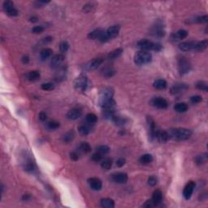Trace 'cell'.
Masks as SVG:
<instances>
[{
	"label": "cell",
	"instance_id": "obj_34",
	"mask_svg": "<svg viewBox=\"0 0 208 208\" xmlns=\"http://www.w3.org/2000/svg\"><path fill=\"white\" fill-rule=\"evenodd\" d=\"M52 50L50 48H44L40 52V56H41L42 59L45 60V59H47L48 58H50L52 54Z\"/></svg>",
	"mask_w": 208,
	"mask_h": 208
},
{
	"label": "cell",
	"instance_id": "obj_41",
	"mask_svg": "<svg viewBox=\"0 0 208 208\" xmlns=\"http://www.w3.org/2000/svg\"><path fill=\"white\" fill-rule=\"evenodd\" d=\"M196 87H197L198 90H200L206 91V92H207V91H208L207 83H206V82H203V81H200V82H198L197 83H196Z\"/></svg>",
	"mask_w": 208,
	"mask_h": 208
},
{
	"label": "cell",
	"instance_id": "obj_10",
	"mask_svg": "<svg viewBox=\"0 0 208 208\" xmlns=\"http://www.w3.org/2000/svg\"><path fill=\"white\" fill-rule=\"evenodd\" d=\"M188 90V86L185 83H177L172 86L170 90V93L173 95L181 94L186 92Z\"/></svg>",
	"mask_w": 208,
	"mask_h": 208
},
{
	"label": "cell",
	"instance_id": "obj_16",
	"mask_svg": "<svg viewBox=\"0 0 208 208\" xmlns=\"http://www.w3.org/2000/svg\"><path fill=\"white\" fill-rule=\"evenodd\" d=\"M82 115V111L79 108H73L70 111H68L67 113V118L68 120H76L79 119Z\"/></svg>",
	"mask_w": 208,
	"mask_h": 208
},
{
	"label": "cell",
	"instance_id": "obj_50",
	"mask_svg": "<svg viewBox=\"0 0 208 208\" xmlns=\"http://www.w3.org/2000/svg\"><path fill=\"white\" fill-rule=\"evenodd\" d=\"M94 7V6L92 3H87V4H86L84 6L83 11H85V12H90V11L93 10Z\"/></svg>",
	"mask_w": 208,
	"mask_h": 208
},
{
	"label": "cell",
	"instance_id": "obj_26",
	"mask_svg": "<svg viewBox=\"0 0 208 208\" xmlns=\"http://www.w3.org/2000/svg\"><path fill=\"white\" fill-rule=\"evenodd\" d=\"M26 78L30 82H35L40 78V73L38 71H30L26 74Z\"/></svg>",
	"mask_w": 208,
	"mask_h": 208
},
{
	"label": "cell",
	"instance_id": "obj_40",
	"mask_svg": "<svg viewBox=\"0 0 208 208\" xmlns=\"http://www.w3.org/2000/svg\"><path fill=\"white\" fill-rule=\"evenodd\" d=\"M46 126L50 130H54V129H57L58 128H59L60 125H59V122H57L55 120H50L46 124Z\"/></svg>",
	"mask_w": 208,
	"mask_h": 208
},
{
	"label": "cell",
	"instance_id": "obj_52",
	"mask_svg": "<svg viewBox=\"0 0 208 208\" xmlns=\"http://www.w3.org/2000/svg\"><path fill=\"white\" fill-rule=\"evenodd\" d=\"M52 40H53V38H52V37L48 36V37H46V38H44L42 39V42L43 45H45V44H48V43L51 42Z\"/></svg>",
	"mask_w": 208,
	"mask_h": 208
},
{
	"label": "cell",
	"instance_id": "obj_4",
	"mask_svg": "<svg viewBox=\"0 0 208 208\" xmlns=\"http://www.w3.org/2000/svg\"><path fill=\"white\" fill-rule=\"evenodd\" d=\"M152 60V54L149 51L140 50L136 53L134 56V62L138 65H145L150 63Z\"/></svg>",
	"mask_w": 208,
	"mask_h": 208
},
{
	"label": "cell",
	"instance_id": "obj_9",
	"mask_svg": "<svg viewBox=\"0 0 208 208\" xmlns=\"http://www.w3.org/2000/svg\"><path fill=\"white\" fill-rule=\"evenodd\" d=\"M195 186H196V185H195V182L192 181H189V182L186 185V186H185L183 190V196L186 200H189V199L191 198L193 193L194 191Z\"/></svg>",
	"mask_w": 208,
	"mask_h": 208
},
{
	"label": "cell",
	"instance_id": "obj_20",
	"mask_svg": "<svg viewBox=\"0 0 208 208\" xmlns=\"http://www.w3.org/2000/svg\"><path fill=\"white\" fill-rule=\"evenodd\" d=\"M188 36V32L185 30H180L175 33L171 36V38L174 41H177V40H181V39L186 38Z\"/></svg>",
	"mask_w": 208,
	"mask_h": 208
},
{
	"label": "cell",
	"instance_id": "obj_14",
	"mask_svg": "<svg viewBox=\"0 0 208 208\" xmlns=\"http://www.w3.org/2000/svg\"><path fill=\"white\" fill-rule=\"evenodd\" d=\"M88 184L92 190H96V191L100 190L102 187V181L97 177H91V178L88 179Z\"/></svg>",
	"mask_w": 208,
	"mask_h": 208
},
{
	"label": "cell",
	"instance_id": "obj_36",
	"mask_svg": "<svg viewBox=\"0 0 208 208\" xmlns=\"http://www.w3.org/2000/svg\"><path fill=\"white\" fill-rule=\"evenodd\" d=\"M111 166H112V160L110 158H104L103 160H102L101 163V167L102 169L104 170H109L111 169Z\"/></svg>",
	"mask_w": 208,
	"mask_h": 208
},
{
	"label": "cell",
	"instance_id": "obj_18",
	"mask_svg": "<svg viewBox=\"0 0 208 208\" xmlns=\"http://www.w3.org/2000/svg\"><path fill=\"white\" fill-rule=\"evenodd\" d=\"M163 199V193L161 192L159 190H154L153 194H152L151 201L154 204V206H158V204L160 203Z\"/></svg>",
	"mask_w": 208,
	"mask_h": 208
},
{
	"label": "cell",
	"instance_id": "obj_31",
	"mask_svg": "<svg viewBox=\"0 0 208 208\" xmlns=\"http://www.w3.org/2000/svg\"><path fill=\"white\" fill-rule=\"evenodd\" d=\"M152 161H153V156L150 154H143L139 158V162L142 164H148V163H151Z\"/></svg>",
	"mask_w": 208,
	"mask_h": 208
},
{
	"label": "cell",
	"instance_id": "obj_11",
	"mask_svg": "<svg viewBox=\"0 0 208 208\" xmlns=\"http://www.w3.org/2000/svg\"><path fill=\"white\" fill-rule=\"evenodd\" d=\"M114 95V90L113 89L111 88H104L101 92H100L99 94V102H103V101H106V100L111 99V98H113Z\"/></svg>",
	"mask_w": 208,
	"mask_h": 208
},
{
	"label": "cell",
	"instance_id": "obj_38",
	"mask_svg": "<svg viewBox=\"0 0 208 208\" xmlns=\"http://www.w3.org/2000/svg\"><path fill=\"white\" fill-rule=\"evenodd\" d=\"M114 123H115V125H118V126H122V125H125L127 122V120L125 118L122 117V116H120V115H115L114 119L112 120Z\"/></svg>",
	"mask_w": 208,
	"mask_h": 208
},
{
	"label": "cell",
	"instance_id": "obj_55",
	"mask_svg": "<svg viewBox=\"0 0 208 208\" xmlns=\"http://www.w3.org/2000/svg\"><path fill=\"white\" fill-rule=\"evenodd\" d=\"M143 206H144V207H148V208L152 207V206H154V204H153V202H152L151 199H150V200H148V201L146 202V203L144 204V205H143Z\"/></svg>",
	"mask_w": 208,
	"mask_h": 208
},
{
	"label": "cell",
	"instance_id": "obj_30",
	"mask_svg": "<svg viewBox=\"0 0 208 208\" xmlns=\"http://www.w3.org/2000/svg\"><path fill=\"white\" fill-rule=\"evenodd\" d=\"M115 74V70L114 68L107 67V68H104L102 70V75L104 77L109 78V77H113Z\"/></svg>",
	"mask_w": 208,
	"mask_h": 208
},
{
	"label": "cell",
	"instance_id": "obj_57",
	"mask_svg": "<svg viewBox=\"0 0 208 208\" xmlns=\"http://www.w3.org/2000/svg\"><path fill=\"white\" fill-rule=\"evenodd\" d=\"M38 17H37V16H31V17L30 18V22H33V23L37 22V21H38Z\"/></svg>",
	"mask_w": 208,
	"mask_h": 208
},
{
	"label": "cell",
	"instance_id": "obj_7",
	"mask_svg": "<svg viewBox=\"0 0 208 208\" xmlns=\"http://www.w3.org/2000/svg\"><path fill=\"white\" fill-rule=\"evenodd\" d=\"M2 7L3 10L7 13V15L10 16H18V11L14 7V3L11 1H5L2 4Z\"/></svg>",
	"mask_w": 208,
	"mask_h": 208
},
{
	"label": "cell",
	"instance_id": "obj_22",
	"mask_svg": "<svg viewBox=\"0 0 208 208\" xmlns=\"http://www.w3.org/2000/svg\"><path fill=\"white\" fill-rule=\"evenodd\" d=\"M157 140L160 143H165L167 142V141L170 139L169 134H168V132L167 131H158V134H157Z\"/></svg>",
	"mask_w": 208,
	"mask_h": 208
},
{
	"label": "cell",
	"instance_id": "obj_33",
	"mask_svg": "<svg viewBox=\"0 0 208 208\" xmlns=\"http://www.w3.org/2000/svg\"><path fill=\"white\" fill-rule=\"evenodd\" d=\"M78 131L82 135H88L90 134L91 128L89 125H82L78 127Z\"/></svg>",
	"mask_w": 208,
	"mask_h": 208
},
{
	"label": "cell",
	"instance_id": "obj_32",
	"mask_svg": "<svg viewBox=\"0 0 208 208\" xmlns=\"http://www.w3.org/2000/svg\"><path fill=\"white\" fill-rule=\"evenodd\" d=\"M207 162V154L206 153H204L202 154H200V155H198L196 158H195V163L198 165H202V164H204Z\"/></svg>",
	"mask_w": 208,
	"mask_h": 208
},
{
	"label": "cell",
	"instance_id": "obj_25",
	"mask_svg": "<svg viewBox=\"0 0 208 208\" xmlns=\"http://www.w3.org/2000/svg\"><path fill=\"white\" fill-rule=\"evenodd\" d=\"M103 32L104 31L102 29H97V30H93V31L90 32V33L88 34V38L92 39V40H94V39H99L101 35L103 34Z\"/></svg>",
	"mask_w": 208,
	"mask_h": 208
},
{
	"label": "cell",
	"instance_id": "obj_29",
	"mask_svg": "<svg viewBox=\"0 0 208 208\" xmlns=\"http://www.w3.org/2000/svg\"><path fill=\"white\" fill-rule=\"evenodd\" d=\"M122 53H123L122 48H117V49H115V50L110 52L108 54V55H107V58H108L109 59H116V58H118L119 56H120Z\"/></svg>",
	"mask_w": 208,
	"mask_h": 208
},
{
	"label": "cell",
	"instance_id": "obj_23",
	"mask_svg": "<svg viewBox=\"0 0 208 208\" xmlns=\"http://www.w3.org/2000/svg\"><path fill=\"white\" fill-rule=\"evenodd\" d=\"M101 206L104 208H114L115 207V202L112 199L106 198L101 199L100 201Z\"/></svg>",
	"mask_w": 208,
	"mask_h": 208
},
{
	"label": "cell",
	"instance_id": "obj_27",
	"mask_svg": "<svg viewBox=\"0 0 208 208\" xmlns=\"http://www.w3.org/2000/svg\"><path fill=\"white\" fill-rule=\"evenodd\" d=\"M188 108H189V106L186 102H179V103L176 104L174 106V110L178 113L186 112V111H188Z\"/></svg>",
	"mask_w": 208,
	"mask_h": 208
},
{
	"label": "cell",
	"instance_id": "obj_53",
	"mask_svg": "<svg viewBox=\"0 0 208 208\" xmlns=\"http://www.w3.org/2000/svg\"><path fill=\"white\" fill-rule=\"evenodd\" d=\"M70 158L74 161H77L79 159V154H77V152H72L70 153Z\"/></svg>",
	"mask_w": 208,
	"mask_h": 208
},
{
	"label": "cell",
	"instance_id": "obj_13",
	"mask_svg": "<svg viewBox=\"0 0 208 208\" xmlns=\"http://www.w3.org/2000/svg\"><path fill=\"white\" fill-rule=\"evenodd\" d=\"M111 180L118 184H125L128 181V175L125 172H117L112 175Z\"/></svg>",
	"mask_w": 208,
	"mask_h": 208
},
{
	"label": "cell",
	"instance_id": "obj_6",
	"mask_svg": "<svg viewBox=\"0 0 208 208\" xmlns=\"http://www.w3.org/2000/svg\"><path fill=\"white\" fill-rule=\"evenodd\" d=\"M192 68L191 63L186 58L182 57L181 59H179L178 60V71L179 73L181 75L187 74L188 73H190V70Z\"/></svg>",
	"mask_w": 208,
	"mask_h": 208
},
{
	"label": "cell",
	"instance_id": "obj_15",
	"mask_svg": "<svg viewBox=\"0 0 208 208\" xmlns=\"http://www.w3.org/2000/svg\"><path fill=\"white\" fill-rule=\"evenodd\" d=\"M195 44H196V42L194 41L185 42L180 43L178 45V47L182 51H190V50H194Z\"/></svg>",
	"mask_w": 208,
	"mask_h": 208
},
{
	"label": "cell",
	"instance_id": "obj_48",
	"mask_svg": "<svg viewBox=\"0 0 208 208\" xmlns=\"http://www.w3.org/2000/svg\"><path fill=\"white\" fill-rule=\"evenodd\" d=\"M202 98L200 95H194V96H192L190 98V101L194 104L198 103V102H202Z\"/></svg>",
	"mask_w": 208,
	"mask_h": 208
},
{
	"label": "cell",
	"instance_id": "obj_35",
	"mask_svg": "<svg viewBox=\"0 0 208 208\" xmlns=\"http://www.w3.org/2000/svg\"><path fill=\"white\" fill-rule=\"evenodd\" d=\"M74 137H75L74 132L69 131V132H68V133H66V134L63 136L62 140H63V142L69 143V142H71L73 139H74Z\"/></svg>",
	"mask_w": 208,
	"mask_h": 208
},
{
	"label": "cell",
	"instance_id": "obj_54",
	"mask_svg": "<svg viewBox=\"0 0 208 208\" xmlns=\"http://www.w3.org/2000/svg\"><path fill=\"white\" fill-rule=\"evenodd\" d=\"M46 119H47V115L45 112H41V113L39 114V120H41V121H45Z\"/></svg>",
	"mask_w": 208,
	"mask_h": 208
},
{
	"label": "cell",
	"instance_id": "obj_45",
	"mask_svg": "<svg viewBox=\"0 0 208 208\" xmlns=\"http://www.w3.org/2000/svg\"><path fill=\"white\" fill-rule=\"evenodd\" d=\"M194 22L196 23H207L208 22V16L206 15L202 16H198L194 20Z\"/></svg>",
	"mask_w": 208,
	"mask_h": 208
},
{
	"label": "cell",
	"instance_id": "obj_21",
	"mask_svg": "<svg viewBox=\"0 0 208 208\" xmlns=\"http://www.w3.org/2000/svg\"><path fill=\"white\" fill-rule=\"evenodd\" d=\"M208 46V40L207 39H205V40H202V41L200 42H196V44H195L194 47V51L201 52L205 50L207 48Z\"/></svg>",
	"mask_w": 208,
	"mask_h": 208
},
{
	"label": "cell",
	"instance_id": "obj_43",
	"mask_svg": "<svg viewBox=\"0 0 208 208\" xmlns=\"http://www.w3.org/2000/svg\"><path fill=\"white\" fill-rule=\"evenodd\" d=\"M68 49H69V44H68V42L63 41L60 43V45H59V50L62 52V54L66 53L68 50Z\"/></svg>",
	"mask_w": 208,
	"mask_h": 208
},
{
	"label": "cell",
	"instance_id": "obj_12",
	"mask_svg": "<svg viewBox=\"0 0 208 208\" xmlns=\"http://www.w3.org/2000/svg\"><path fill=\"white\" fill-rule=\"evenodd\" d=\"M151 34L157 38H163L165 35V30L163 29V25L159 22L156 23V25L152 28Z\"/></svg>",
	"mask_w": 208,
	"mask_h": 208
},
{
	"label": "cell",
	"instance_id": "obj_2",
	"mask_svg": "<svg viewBox=\"0 0 208 208\" xmlns=\"http://www.w3.org/2000/svg\"><path fill=\"white\" fill-rule=\"evenodd\" d=\"M141 50H145V51H149V50H154V51L158 52L163 49V46L160 43L153 42L147 40V39H142L138 42L137 45Z\"/></svg>",
	"mask_w": 208,
	"mask_h": 208
},
{
	"label": "cell",
	"instance_id": "obj_19",
	"mask_svg": "<svg viewBox=\"0 0 208 208\" xmlns=\"http://www.w3.org/2000/svg\"><path fill=\"white\" fill-rule=\"evenodd\" d=\"M64 60V55L63 54H55L53 58L51 59V66L53 68H58L60 64Z\"/></svg>",
	"mask_w": 208,
	"mask_h": 208
},
{
	"label": "cell",
	"instance_id": "obj_28",
	"mask_svg": "<svg viewBox=\"0 0 208 208\" xmlns=\"http://www.w3.org/2000/svg\"><path fill=\"white\" fill-rule=\"evenodd\" d=\"M153 86L157 90H164L167 86V83L165 80L158 79L154 82Z\"/></svg>",
	"mask_w": 208,
	"mask_h": 208
},
{
	"label": "cell",
	"instance_id": "obj_49",
	"mask_svg": "<svg viewBox=\"0 0 208 208\" xmlns=\"http://www.w3.org/2000/svg\"><path fill=\"white\" fill-rule=\"evenodd\" d=\"M102 154H100V153H98V152H96V153L93 154V155H92V159H93V161L96 162V163L102 161Z\"/></svg>",
	"mask_w": 208,
	"mask_h": 208
},
{
	"label": "cell",
	"instance_id": "obj_44",
	"mask_svg": "<svg viewBox=\"0 0 208 208\" xmlns=\"http://www.w3.org/2000/svg\"><path fill=\"white\" fill-rule=\"evenodd\" d=\"M42 90L46 91H49V90H54V86L50 82H48V83H44L41 86Z\"/></svg>",
	"mask_w": 208,
	"mask_h": 208
},
{
	"label": "cell",
	"instance_id": "obj_56",
	"mask_svg": "<svg viewBox=\"0 0 208 208\" xmlns=\"http://www.w3.org/2000/svg\"><path fill=\"white\" fill-rule=\"evenodd\" d=\"M21 61H22L23 63L26 64V63H28L29 62H30V57L28 56V55H25V56H23L22 59H21Z\"/></svg>",
	"mask_w": 208,
	"mask_h": 208
},
{
	"label": "cell",
	"instance_id": "obj_3",
	"mask_svg": "<svg viewBox=\"0 0 208 208\" xmlns=\"http://www.w3.org/2000/svg\"><path fill=\"white\" fill-rule=\"evenodd\" d=\"M120 30V25H112L111 27H109L106 31L103 32V34L101 35L98 40L101 42H106L110 41L111 39L115 38V37H117Z\"/></svg>",
	"mask_w": 208,
	"mask_h": 208
},
{
	"label": "cell",
	"instance_id": "obj_42",
	"mask_svg": "<svg viewBox=\"0 0 208 208\" xmlns=\"http://www.w3.org/2000/svg\"><path fill=\"white\" fill-rule=\"evenodd\" d=\"M109 151H110V148L107 146L102 145L97 147V152L100 153L101 154H108Z\"/></svg>",
	"mask_w": 208,
	"mask_h": 208
},
{
	"label": "cell",
	"instance_id": "obj_8",
	"mask_svg": "<svg viewBox=\"0 0 208 208\" xmlns=\"http://www.w3.org/2000/svg\"><path fill=\"white\" fill-rule=\"evenodd\" d=\"M152 106H155L158 109H166L168 106V102L165 98L162 97H156L154 98L153 99L150 101Z\"/></svg>",
	"mask_w": 208,
	"mask_h": 208
},
{
	"label": "cell",
	"instance_id": "obj_51",
	"mask_svg": "<svg viewBox=\"0 0 208 208\" xmlns=\"http://www.w3.org/2000/svg\"><path fill=\"white\" fill-rule=\"evenodd\" d=\"M125 162H126L125 158H120L119 159H117V161H116V165H117V167H123V166L125 165Z\"/></svg>",
	"mask_w": 208,
	"mask_h": 208
},
{
	"label": "cell",
	"instance_id": "obj_5",
	"mask_svg": "<svg viewBox=\"0 0 208 208\" xmlns=\"http://www.w3.org/2000/svg\"><path fill=\"white\" fill-rule=\"evenodd\" d=\"M88 86V78L86 77V75L81 74L76 78L74 82V87L76 90L81 93H83L86 90Z\"/></svg>",
	"mask_w": 208,
	"mask_h": 208
},
{
	"label": "cell",
	"instance_id": "obj_1",
	"mask_svg": "<svg viewBox=\"0 0 208 208\" xmlns=\"http://www.w3.org/2000/svg\"><path fill=\"white\" fill-rule=\"evenodd\" d=\"M170 138L177 141L187 140L192 135V131L185 128H177V129H171L168 132Z\"/></svg>",
	"mask_w": 208,
	"mask_h": 208
},
{
	"label": "cell",
	"instance_id": "obj_17",
	"mask_svg": "<svg viewBox=\"0 0 208 208\" xmlns=\"http://www.w3.org/2000/svg\"><path fill=\"white\" fill-rule=\"evenodd\" d=\"M102 62H103V59H102V58L94 59L86 64V68L88 70H95V69H97L102 64Z\"/></svg>",
	"mask_w": 208,
	"mask_h": 208
},
{
	"label": "cell",
	"instance_id": "obj_47",
	"mask_svg": "<svg viewBox=\"0 0 208 208\" xmlns=\"http://www.w3.org/2000/svg\"><path fill=\"white\" fill-rule=\"evenodd\" d=\"M147 182H148V185H149V186H154L157 185V183H158V179L156 178L155 177H154V176H151V177H150L149 178H148Z\"/></svg>",
	"mask_w": 208,
	"mask_h": 208
},
{
	"label": "cell",
	"instance_id": "obj_46",
	"mask_svg": "<svg viewBox=\"0 0 208 208\" xmlns=\"http://www.w3.org/2000/svg\"><path fill=\"white\" fill-rule=\"evenodd\" d=\"M44 27L41 26V25H38V26H34L33 29H32V32L35 34H42L43 31H44Z\"/></svg>",
	"mask_w": 208,
	"mask_h": 208
},
{
	"label": "cell",
	"instance_id": "obj_37",
	"mask_svg": "<svg viewBox=\"0 0 208 208\" xmlns=\"http://www.w3.org/2000/svg\"><path fill=\"white\" fill-rule=\"evenodd\" d=\"M86 122L90 124V125H94L95 123L98 121L97 115L94 113H89L86 116Z\"/></svg>",
	"mask_w": 208,
	"mask_h": 208
},
{
	"label": "cell",
	"instance_id": "obj_24",
	"mask_svg": "<svg viewBox=\"0 0 208 208\" xmlns=\"http://www.w3.org/2000/svg\"><path fill=\"white\" fill-rule=\"evenodd\" d=\"M24 168L27 172H33L34 170L36 169V166H35V163L30 158H26V161L24 163Z\"/></svg>",
	"mask_w": 208,
	"mask_h": 208
},
{
	"label": "cell",
	"instance_id": "obj_39",
	"mask_svg": "<svg viewBox=\"0 0 208 208\" xmlns=\"http://www.w3.org/2000/svg\"><path fill=\"white\" fill-rule=\"evenodd\" d=\"M80 151L83 152V153H90L91 151V146L88 142H82L79 146Z\"/></svg>",
	"mask_w": 208,
	"mask_h": 208
}]
</instances>
